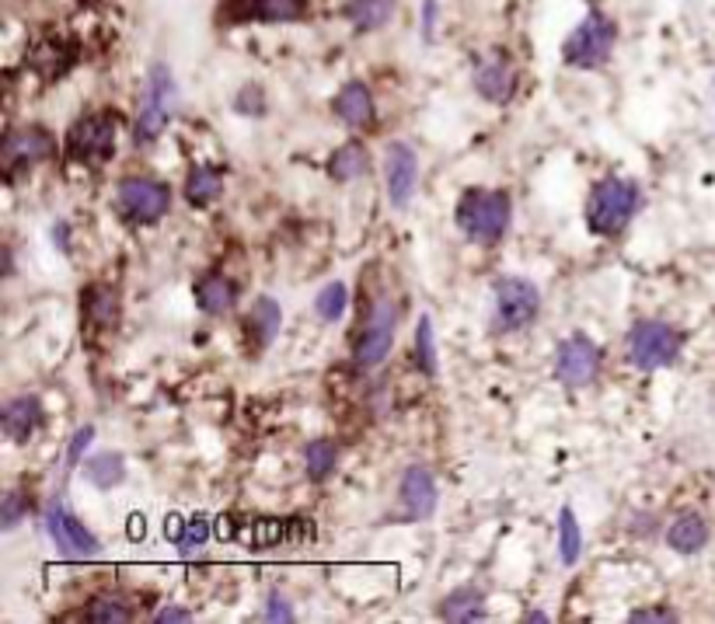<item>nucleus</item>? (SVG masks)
<instances>
[{
    "mask_svg": "<svg viewBox=\"0 0 715 624\" xmlns=\"http://www.w3.org/2000/svg\"><path fill=\"white\" fill-rule=\"evenodd\" d=\"M639 203H642V189L632 178H618V175L600 178V182L589 189V200H586L589 235H597V238L621 235L639 213Z\"/></svg>",
    "mask_w": 715,
    "mask_h": 624,
    "instance_id": "obj_2",
    "label": "nucleus"
},
{
    "mask_svg": "<svg viewBox=\"0 0 715 624\" xmlns=\"http://www.w3.org/2000/svg\"><path fill=\"white\" fill-rule=\"evenodd\" d=\"M580 551H583V530L572 506L559 509V559L562 565H576L580 562Z\"/></svg>",
    "mask_w": 715,
    "mask_h": 624,
    "instance_id": "obj_31",
    "label": "nucleus"
},
{
    "mask_svg": "<svg viewBox=\"0 0 715 624\" xmlns=\"http://www.w3.org/2000/svg\"><path fill=\"white\" fill-rule=\"evenodd\" d=\"M618 43V22L600 8H589L583 22L565 35L562 63L572 70H597L611 60Z\"/></svg>",
    "mask_w": 715,
    "mask_h": 624,
    "instance_id": "obj_4",
    "label": "nucleus"
},
{
    "mask_svg": "<svg viewBox=\"0 0 715 624\" xmlns=\"http://www.w3.org/2000/svg\"><path fill=\"white\" fill-rule=\"evenodd\" d=\"M364 175H370V151L360 140H349V144H343L329 157L332 182H356V178H364Z\"/></svg>",
    "mask_w": 715,
    "mask_h": 624,
    "instance_id": "obj_27",
    "label": "nucleus"
},
{
    "mask_svg": "<svg viewBox=\"0 0 715 624\" xmlns=\"http://www.w3.org/2000/svg\"><path fill=\"white\" fill-rule=\"evenodd\" d=\"M629 621H635V624H642V621H677V611H670V608H642V611H632L629 614Z\"/></svg>",
    "mask_w": 715,
    "mask_h": 624,
    "instance_id": "obj_39",
    "label": "nucleus"
},
{
    "mask_svg": "<svg viewBox=\"0 0 715 624\" xmlns=\"http://www.w3.org/2000/svg\"><path fill=\"white\" fill-rule=\"evenodd\" d=\"M335 465H338L335 440H311L308 447H303V471H308V478L318 481V485L335 475Z\"/></svg>",
    "mask_w": 715,
    "mask_h": 624,
    "instance_id": "obj_30",
    "label": "nucleus"
},
{
    "mask_svg": "<svg viewBox=\"0 0 715 624\" xmlns=\"http://www.w3.org/2000/svg\"><path fill=\"white\" fill-rule=\"evenodd\" d=\"M624 352H629V363L635 370H664L674 367L684 352V332L667 325V321L656 317H642L629 328V338H624Z\"/></svg>",
    "mask_w": 715,
    "mask_h": 624,
    "instance_id": "obj_5",
    "label": "nucleus"
},
{
    "mask_svg": "<svg viewBox=\"0 0 715 624\" xmlns=\"http://www.w3.org/2000/svg\"><path fill=\"white\" fill-rule=\"evenodd\" d=\"M708 538H712L708 520L694 509L674 516L670 527H667V544H670V551H677V555H699V551L708 544Z\"/></svg>",
    "mask_w": 715,
    "mask_h": 624,
    "instance_id": "obj_22",
    "label": "nucleus"
},
{
    "mask_svg": "<svg viewBox=\"0 0 715 624\" xmlns=\"http://www.w3.org/2000/svg\"><path fill=\"white\" fill-rule=\"evenodd\" d=\"M265 621H294V611H290V600H286L283 593H270V600H265V611H262Z\"/></svg>",
    "mask_w": 715,
    "mask_h": 624,
    "instance_id": "obj_38",
    "label": "nucleus"
},
{
    "mask_svg": "<svg viewBox=\"0 0 715 624\" xmlns=\"http://www.w3.org/2000/svg\"><path fill=\"white\" fill-rule=\"evenodd\" d=\"M224 195V171L213 165H192L186 175V203L203 209Z\"/></svg>",
    "mask_w": 715,
    "mask_h": 624,
    "instance_id": "obj_25",
    "label": "nucleus"
},
{
    "mask_svg": "<svg viewBox=\"0 0 715 624\" xmlns=\"http://www.w3.org/2000/svg\"><path fill=\"white\" fill-rule=\"evenodd\" d=\"M206 541H210V520L200 513V516H192V520H186V533H182V541H178V551H195Z\"/></svg>",
    "mask_w": 715,
    "mask_h": 624,
    "instance_id": "obj_36",
    "label": "nucleus"
},
{
    "mask_svg": "<svg viewBox=\"0 0 715 624\" xmlns=\"http://www.w3.org/2000/svg\"><path fill=\"white\" fill-rule=\"evenodd\" d=\"M440 617L443 621H454V624H472L486 617V590L475 583L468 586H457L443 600H440Z\"/></svg>",
    "mask_w": 715,
    "mask_h": 624,
    "instance_id": "obj_23",
    "label": "nucleus"
},
{
    "mask_svg": "<svg viewBox=\"0 0 715 624\" xmlns=\"http://www.w3.org/2000/svg\"><path fill=\"white\" fill-rule=\"evenodd\" d=\"M235 112L241 116H265V92L259 84H245L241 92L235 95Z\"/></svg>",
    "mask_w": 715,
    "mask_h": 624,
    "instance_id": "obj_35",
    "label": "nucleus"
},
{
    "mask_svg": "<svg viewBox=\"0 0 715 624\" xmlns=\"http://www.w3.org/2000/svg\"><path fill=\"white\" fill-rule=\"evenodd\" d=\"M192 297H195V308L210 317H224L235 311V300H238V287L230 283L224 273H206L195 279L192 287Z\"/></svg>",
    "mask_w": 715,
    "mask_h": 624,
    "instance_id": "obj_21",
    "label": "nucleus"
},
{
    "mask_svg": "<svg viewBox=\"0 0 715 624\" xmlns=\"http://www.w3.org/2000/svg\"><path fill=\"white\" fill-rule=\"evenodd\" d=\"M492 314L499 332H524L541 314V290L524 276H503L492 283Z\"/></svg>",
    "mask_w": 715,
    "mask_h": 624,
    "instance_id": "obj_7",
    "label": "nucleus"
},
{
    "mask_svg": "<svg viewBox=\"0 0 715 624\" xmlns=\"http://www.w3.org/2000/svg\"><path fill=\"white\" fill-rule=\"evenodd\" d=\"M513 200L507 189H468L454 206V224L475 244H499L510 230Z\"/></svg>",
    "mask_w": 715,
    "mask_h": 624,
    "instance_id": "obj_1",
    "label": "nucleus"
},
{
    "mask_svg": "<svg viewBox=\"0 0 715 624\" xmlns=\"http://www.w3.org/2000/svg\"><path fill=\"white\" fill-rule=\"evenodd\" d=\"M395 335H398V304L391 297H381L373 304L360 338H356L353 363L360 370H378L388 360L391 346H395Z\"/></svg>",
    "mask_w": 715,
    "mask_h": 624,
    "instance_id": "obj_9",
    "label": "nucleus"
},
{
    "mask_svg": "<svg viewBox=\"0 0 715 624\" xmlns=\"http://www.w3.org/2000/svg\"><path fill=\"white\" fill-rule=\"evenodd\" d=\"M157 624H168V621H192V611H182V608H165L154 614Z\"/></svg>",
    "mask_w": 715,
    "mask_h": 624,
    "instance_id": "obj_43",
    "label": "nucleus"
},
{
    "mask_svg": "<svg viewBox=\"0 0 715 624\" xmlns=\"http://www.w3.org/2000/svg\"><path fill=\"white\" fill-rule=\"evenodd\" d=\"M182 533H186V520L178 513H168L165 516V538L171 541V544H178L182 541Z\"/></svg>",
    "mask_w": 715,
    "mask_h": 624,
    "instance_id": "obj_40",
    "label": "nucleus"
},
{
    "mask_svg": "<svg viewBox=\"0 0 715 624\" xmlns=\"http://www.w3.org/2000/svg\"><path fill=\"white\" fill-rule=\"evenodd\" d=\"M57 157V136L43 127H22L11 130L4 136V151H0V160H4V175L17 178L22 171L43 165V160Z\"/></svg>",
    "mask_w": 715,
    "mask_h": 624,
    "instance_id": "obj_12",
    "label": "nucleus"
},
{
    "mask_svg": "<svg viewBox=\"0 0 715 624\" xmlns=\"http://www.w3.org/2000/svg\"><path fill=\"white\" fill-rule=\"evenodd\" d=\"M46 533H49V541L57 544L60 555H67V559H95L102 551V541L67 509L60 495L52 499L49 509H46Z\"/></svg>",
    "mask_w": 715,
    "mask_h": 624,
    "instance_id": "obj_10",
    "label": "nucleus"
},
{
    "mask_svg": "<svg viewBox=\"0 0 715 624\" xmlns=\"http://www.w3.org/2000/svg\"><path fill=\"white\" fill-rule=\"evenodd\" d=\"M46 412H43V401L35 395H14L4 401L0 408V425H4V436L14 443H28L35 433H39Z\"/></svg>",
    "mask_w": 715,
    "mask_h": 624,
    "instance_id": "obj_18",
    "label": "nucleus"
},
{
    "mask_svg": "<svg viewBox=\"0 0 715 624\" xmlns=\"http://www.w3.org/2000/svg\"><path fill=\"white\" fill-rule=\"evenodd\" d=\"M332 109L349 130H367V127H373V119H378V105H373V95L364 81L343 84V92L335 95Z\"/></svg>",
    "mask_w": 715,
    "mask_h": 624,
    "instance_id": "obj_20",
    "label": "nucleus"
},
{
    "mask_svg": "<svg viewBox=\"0 0 715 624\" xmlns=\"http://www.w3.org/2000/svg\"><path fill=\"white\" fill-rule=\"evenodd\" d=\"M475 92L492 101V105H507L516 92V70L513 63L503 57V52H489L475 63Z\"/></svg>",
    "mask_w": 715,
    "mask_h": 624,
    "instance_id": "obj_16",
    "label": "nucleus"
},
{
    "mask_svg": "<svg viewBox=\"0 0 715 624\" xmlns=\"http://www.w3.org/2000/svg\"><path fill=\"white\" fill-rule=\"evenodd\" d=\"M116 209L130 224H157L171 209V189L165 182H157V178L130 175L116 189Z\"/></svg>",
    "mask_w": 715,
    "mask_h": 624,
    "instance_id": "obj_8",
    "label": "nucleus"
},
{
    "mask_svg": "<svg viewBox=\"0 0 715 624\" xmlns=\"http://www.w3.org/2000/svg\"><path fill=\"white\" fill-rule=\"evenodd\" d=\"M524 621H534V624H545V621H548V614H541V611H531V614H524Z\"/></svg>",
    "mask_w": 715,
    "mask_h": 624,
    "instance_id": "obj_45",
    "label": "nucleus"
},
{
    "mask_svg": "<svg viewBox=\"0 0 715 624\" xmlns=\"http://www.w3.org/2000/svg\"><path fill=\"white\" fill-rule=\"evenodd\" d=\"M119 314H122V304L112 287L92 283V287L81 290V317L92 332H112L119 325Z\"/></svg>",
    "mask_w": 715,
    "mask_h": 624,
    "instance_id": "obj_19",
    "label": "nucleus"
},
{
    "mask_svg": "<svg viewBox=\"0 0 715 624\" xmlns=\"http://www.w3.org/2000/svg\"><path fill=\"white\" fill-rule=\"evenodd\" d=\"M92 440H95V425H84V430L74 433V440H70V447H67V475L81 465V454L87 451V443Z\"/></svg>",
    "mask_w": 715,
    "mask_h": 624,
    "instance_id": "obj_37",
    "label": "nucleus"
},
{
    "mask_svg": "<svg viewBox=\"0 0 715 624\" xmlns=\"http://www.w3.org/2000/svg\"><path fill=\"white\" fill-rule=\"evenodd\" d=\"M238 538L252 548H273V544H300L314 538L311 520H255L238 530Z\"/></svg>",
    "mask_w": 715,
    "mask_h": 624,
    "instance_id": "obj_17",
    "label": "nucleus"
},
{
    "mask_svg": "<svg viewBox=\"0 0 715 624\" xmlns=\"http://www.w3.org/2000/svg\"><path fill=\"white\" fill-rule=\"evenodd\" d=\"M433 25H437V0H426L422 4V39L433 43Z\"/></svg>",
    "mask_w": 715,
    "mask_h": 624,
    "instance_id": "obj_41",
    "label": "nucleus"
},
{
    "mask_svg": "<svg viewBox=\"0 0 715 624\" xmlns=\"http://www.w3.org/2000/svg\"><path fill=\"white\" fill-rule=\"evenodd\" d=\"M416 367L426 373V377H437V373H440L437 335H433V321H429V314H422L419 325H416Z\"/></svg>",
    "mask_w": 715,
    "mask_h": 624,
    "instance_id": "obj_33",
    "label": "nucleus"
},
{
    "mask_svg": "<svg viewBox=\"0 0 715 624\" xmlns=\"http://www.w3.org/2000/svg\"><path fill=\"white\" fill-rule=\"evenodd\" d=\"M175 105H178V84L171 77V67L154 63L147 70V81H143L140 112L133 122V144L136 147H151L154 140L165 133V127L175 116Z\"/></svg>",
    "mask_w": 715,
    "mask_h": 624,
    "instance_id": "obj_3",
    "label": "nucleus"
},
{
    "mask_svg": "<svg viewBox=\"0 0 715 624\" xmlns=\"http://www.w3.org/2000/svg\"><path fill=\"white\" fill-rule=\"evenodd\" d=\"M52 241H60V248L67 252V224H63V220H60L57 227H52Z\"/></svg>",
    "mask_w": 715,
    "mask_h": 624,
    "instance_id": "obj_44",
    "label": "nucleus"
},
{
    "mask_svg": "<svg viewBox=\"0 0 715 624\" xmlns=\"http://www.w3.org/2000/svg\"><path fill=\"white\" fill-rule=\"evenodd\" d=\"M279 325H283V311L273 297H255L252 311L245 314V335L252 338L255 349H265L279 335Z\"/></svg>",
    "mask_w": 715,
    "mask_h": 624,
    "instance_id": "obj_24",
    "label": "nucleus"
},
{
    "mask_svg": "<svg viewBox=\"0 0 715 624\" xmlns=\"http://www.w3.org/2000/svg\"><path fill=\"white\" fill-rule=\"evenodd\" d=\"M398 495H402V506H405V520H429L440 503L437 478L422 465L405 468V475L398 481Z\"/></svg>",
    "mask_w": 715,
    "mask_h": 624,
    "instance_id": "obj_15",
    "label": "nucleus"
},
{
    "mask_svg": "<svg viewBox=\"0 0 715 624\" xmlns=\"http://www.w3.org/2000/svg\"><path fill=\"white\" fill-rule=\"evenodd\" d=\"M116 136H119V119L112 112H87L81 116L67 133V160L74 165H105L116 154Z\"/></svg>",
    "mask_w": 715,
    "mask_h": 624,
    "instance_id": "obj_6",
    "label": "nucleus"
},
{
    "mask_svg": "<svg viewBox=\"0 0 715 624\" xmlns=\"http://www.w3.org/2000/svg\"><path fill=\"white\" fill-rule=\"evenodd\" d=\"M127 524H130V527H127L130 541H143V538H147V520H143V513H133Z\"/></svg>",
    "mask_w": 715,
    "mask_h": 624,
    "instance_id": "obj_42",
    "label": "nucleus"
},
{
    "mask_svg": "<svg viewBox=\"0 0 715 624\" xmlns=\"http://www.w3.org/2000/svg\"><path fill=\"white\" fill-rule=\"evenodd\" d=\"M311 14L308 0H230L224 17L230 25L259 22V25H300Z\"/></svg>",
    "mask_w": 715,
    "mask_h": 624,
    "instance_id": "obj_13",
    "label": "nucleus"
},
{
    "mask_svg": "<svg viewBox=\"0 0 715 624\" xmlns=\"http://www.w3.org/2000/svg\"><path fill=\"white\" fill-rule=\"evenodd\" d=\"M28 509H32L28 499L17 489H11L4 495V506H0V530H14L17 524H25L28 520Z\"/></svg>",
    "mask_w": 715,
    "mask_h": 624,
    "instance_id": "obj_34",
    "label": "nucleus"
},
{
    "mask_svg": "<svg viewBox=\"0 0 715 624\" xmlns=\"http://www.w3.org/2000/svg\"><path fill=\"white\" fill-rule=\"evenodd\" d=\"M87 621H95V624H122V621H130L133 617V600L127 593H112V590H105L98 597L87 600V611H84Z\"/></svg>",
    "mask_w": 715,
    "mask_h": 624,
    "instance_id": "obj_29",
    "label": "nucleus"
},
{
    "mask_svg": "<svg viewBox=\"0 0 715 624\" xmlns=\"http://www.w3.org/2000/svg\"><path fill=\"white\" fill-rule=\"evenodd\" d=\"M346 304H349V290H346V283H325V287L318 290L314 297V314L325 321V325H335L338 317L346 314Z\"/></svg>",
    "mask_w": 715,
    "mask_h": 624,
    "instance_id": "obj_32",
    "label": "nucleus"
},
{
    "mask_svg": "<svg viewBox=\"0 0 715 624\" xmlns=\"http://www.w3.org/2000/svg\"><path fill=\"white\" fill-rule=\"evenodd\" d=\"M398 0H346L343 17L356 32H381L395 17Z\"/></svg>",
    "mask_w": 715,
    "mask_h": 624,
    "instance_id": "obj_26",
    "label": "nucleus"
},
{
    "mask_svg": "<svg viewBox=\"0 0 715 624\" xmlns=\"http://www.w3.org/2000/svg\"><path fill=\"white\" fill-rule=\"evenodd\" d=\"M604 352L589 335H569L556 349V377L565 387H589L597 381Z\"/></svg>",
    "mask_w": 715,
    "mask_h": 624,
    "instance_id": "obj_11",
    "label": "nucleus"
},
{
    "mask_svg": "<svg viewBox=\"0 0 715 624\" xmlns=\"http://www.w3.org/2000/svg\"><path fill=\"white\" fill-rule=\"evenodd\" d=\"M84 478L92 481L95 489L112 492L116 485L127 481V457L116 454V451H102L95 457H87L84 460Z\"/></svg>",
    "mask_w": 715,
    "mask_h": 624,
    "instance_id": "obj_28",
    "label": "nucleus"
},
{
    "mask_svg": "<svg viewBox=\"0 0 715 624\" xmlns=\"http://www.w3.org/2000/svg\"><path fill=\"white\" fill-rule=\"evenodd\" d=\"M384 182H388V203L395 209H405L419 185V157L402 140H391L384 147Z\"/></svg>",
    "mask_w": 715,
    "mask_h": 624,
    "instance_id": "obj_14",
    "label": "nucleus"
}]
</instances>
